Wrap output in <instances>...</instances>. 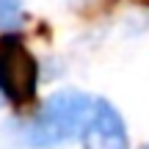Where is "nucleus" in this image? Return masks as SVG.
<instances>
[{"instance_id":"nucleus-2","label":"nucleus","mask_w":149,"mask_h":149,"mask_svg":"<svg viewBox=\"0 0 149 149\" xmlns=\"http://www.w3.org/2000/svg\"><path fill=\"white\" fill-rule=\"evenodd\" d=\"M39 64L22 36L6 33L0 39V94L17 108H25L36 100Z\"/></svg>"},{"instance_id":"nucleus-3","label":"nucleus","mask_w":149,"mask_h":149,"mask_svg":"<svg viewBox=\"0 0 149 149\" xmlns=\"http://www.w3.org/2000/svg\"><path fill=\"white\" fill-rule=\"evenodd\" d=\"M80 138L86 149H130L122 113L105 100H94V108L83 124Z\"/></svg>"},{"instance_id":"nucleus-1","label":"nucleus","mask_w":149,"mask_h":149,"mask_svg":"<svg viewBox=\"0 0 149 149\" xmlns=\"http://www.w3.org/2000/svg\"><path fill=\"white\" fill-rule=\"evenodd\" d=\"M91 108H94V100L83 91H74V88L55 91L42 105V111L33 116V122L25 127L22 138L33 149L61 146L83 133V124L88 119Z\"/></svg>"},{"instance_id":"nucleus-4","label":"nucleus","mask_w":149,"mask_h":149,"mask_svg":"<svg viewBox=\"0 0 149 149\" xmlns=\"http://www.w3.org/2000/svg\"><path fill=\"white\" fill-rule=\"evenodd\" d=\"M22 17H25V11H22L19 0H0V28L3 31L17 28L22 22Z\"/></svg>"}]
</instances>
